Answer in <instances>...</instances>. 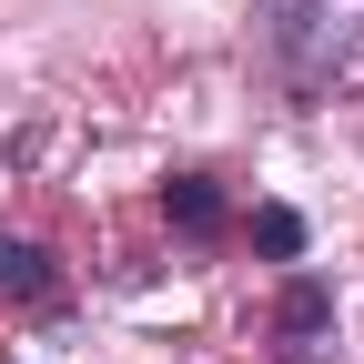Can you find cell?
<instances>
[{
  "label": "cell",
  "mask_w": 364,
  "mask_h": 364,
  "mask_svg": "<svg viewBox=\"0 0 364 364\" xmlns=\"http://www.w3.org/2000/svg\"><path fill=\"white\" fill-rule=\"evenodd\" d=\"M263 51H273V81L294 102H314V91H334L364 61V0H273L263 11Z\"/></svg>",
  "instance_id": "1"
},
{
  "label": "cell",
  "mask_w": 364,
  "mask_h": 364,
  "mask_svg": "<svg viewBox=\"0 0 364 364\" xmlns=\"http://www.w3.org/2000/svg\"><path fill=\"white\" fill-rule=\"evenodd\" d=\"M0 294L31 304V314H61V263L41 253L31 233H0Z\"/></svg>",
  "instance_id": "2"
},
{
  "label": "cell",
  "mask_w": 364,
  "mask_h": 364,
  "mask_svg": "<svg viewBox=\"0 0 364 364\" xmlns=\"http://www.w3.org/2000/svg\"><path fill=\"white\" fill-rule=\"evenodd\" d=\"M324 324H334V284H314V273H294V284H284V304H273V344H284V364H304Z\"/></svg>",
  "instance_id": "3"
},
{
  "label": "cell",
  "mask_w": 364,
  "mask_h": 364,
  "mask_svg": "<svg viewBox=\"0 0 364 364\" xmlns=\"http://www.w3.org/2000/svg\"><path fill=\"white\" fill-rule=\"evenodd\" d=\"M162 213H172L182 243H213V233H223V182H213V172H172V182H162Z\"/></svg>",
  "instance_id": "4"
},
{
  "label": "cell",
  "mask_w": 364,
  "mask_h": 364,
  "mask_svg": "<svg viewBox=\"0 0 364 364\" xmlns=\"http://www.w3.org/2000/svg\"><path fill=\"white\" fill-rule=\"evenodd\" d=\"M253 253H263V263H294V253H304V213L263 203V213H253Z\"/></svg>",
  "instance_id": "5"
}]
</instances>
